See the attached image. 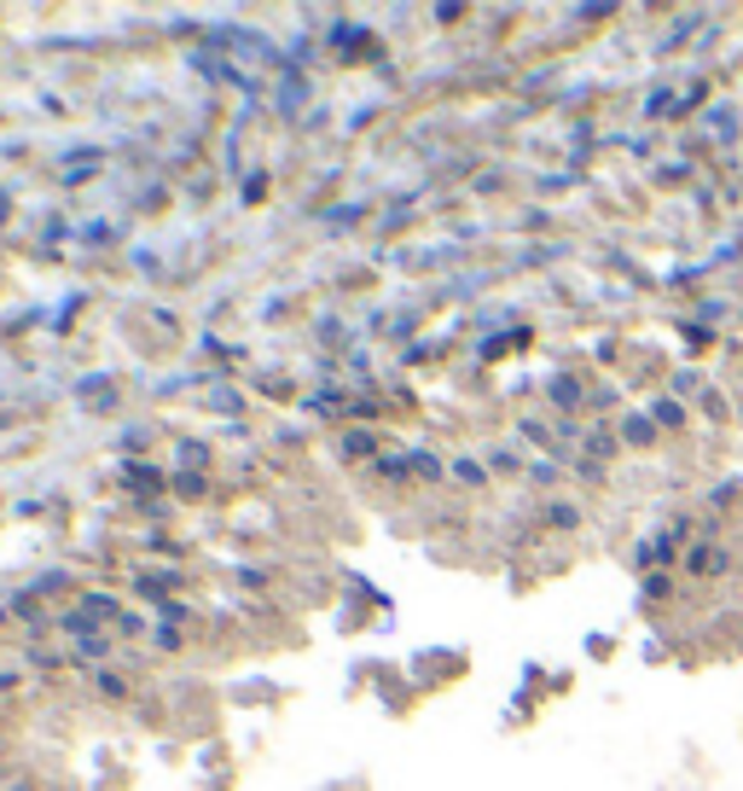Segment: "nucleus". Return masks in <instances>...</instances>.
<instances>
[{"label":"nucleus","mask_w":743,"mask_h":791,"mask_svg":"<svg viewBox=\"0 0 743 791\" xmlns=\"http://www.w3.org/2000/svg\"><path fill=\"white\" fill-rule=\"evenodd\" d=\"M691 571H714V547H697V553H691Z\"/></svg>","instance_id":"1"}]
</instances>
